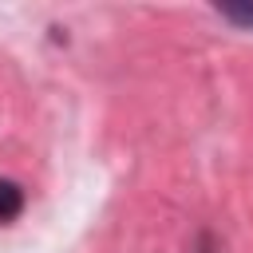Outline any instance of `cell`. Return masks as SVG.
<instances>
[{"instance_id":"cell-1","label":"cell","mask_w":253,"mask_h":253,"mask_svg":"<svg viewBox=\"0 0 253 253\" xmlns=\"http://www.w3.org/2000/svg\"><path fill=\"white\" fill-rule=\"evenodd\" d=\"M20 210H24V190H20L16 182L0 178V221H12V217H20Z\"/></svg>"},{"instance_id":"cell-2","label":"cell","mask_w":253,"mask_h":253,"mask_svg":"<svg viewBox=\"0 0 253 253\" xmlns=\"http://www.w3.org/2000/svg\"><path fill=\"white\" fill-rule=\"evenodd\" d=\"M217 12L233 24H241V28H253V4H221Z\"/></svg>"}]
</instances>
